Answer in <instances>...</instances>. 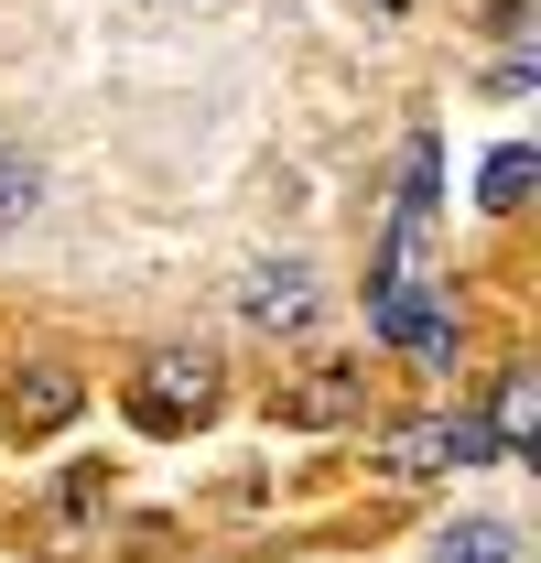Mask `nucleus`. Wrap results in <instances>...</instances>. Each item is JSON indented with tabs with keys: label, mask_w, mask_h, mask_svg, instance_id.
Returning a JSON list of instances; mask_svg holds the SVG:
<instances>
[{
	"label": "nucleus",
	"mask_w": 541,
	"mask_h": 563,
	"mask_svg": "<svg viewBox=\"0 0 541 563\" xmlns=\"http://www.w3.org/2000/svg\"><path fill=\"white\" fill-rule=\"evenodd\" d=\"M531 185H541V152H531V141H509V152H487L476 207H487V217H520V207H531Z\"/></svg>",
	"instance_id": "39448f33"
},
{
	"label": "nucleus",
	"mask_w": 541,
	"mask_h": 563,
	"mask_svg": "<svg viewBox=\"0 0 541 563\" xmlns=\"http://www.w3.org/2000/svg\"><path fill=\"white\" fill-rule=\"evenodd\" d=\"M131 412H141V433H196L217 412V357L206 347H152L141 379H131Z\"/></svg>",
	"instance_id": "f257e3e1"
},
{
	"label": "nucleus",
	"mask_w": 541,
	"mask_h": 563,
	"mask_svg": "<svg viewBox=\"0 0 541 563\" xmlns=\"http://www.w3.org/2000/svg\"><path fill=\"white\" fill-rule=\"evenodd\" d=\"M55 422H76V379L66 368H22L11 379V433H55Z\"/></svg>",
	"instance_id": "20e7f679"
},
{
	"label": "nucleus",
	"mask_w": 541,
	"mask_h": 563,
	"mask_svg": "<svg viewBox=\"0 0 541 563\" xmlns=\"http://www.w3.org/2000/svg\"><path fill=\"white\" fill-rule=\"evenodd\" d=\"M444 455H455V466H487V455H498L487 412H444Z\"/></svg>",
	"instance_id": "1a4fd4ad"
},
{
	"label": "nucleus",
	"mask_w": 541,
	"mask_h": 563,
	"mask_svg": "<svg viewBox=\"0 0 541 563\" xmlns=\"http://www.w3.org/2000/svg\"><path fill=\"white\" fill-rule=\"evenodd\" d=\"M531 422H541V401H531V379H498V412H487V433H498V444H520V455H531Z\"/></svg>",
	"instance_id": "6e6552de"
},
{
	"label": "nucleus",
	"mask_w": 541,
	"mask_h": 563,
	"mask_svg": "<svg viewBox=\"0 0 541 563\" xmlns=\"http://www.w3.org/2000/svg\"><path fill=\"white\" fill-rule=\"evenodd\" d=\"M346 401H357V379H346V368H325V379H314V390H303V422H336Z\"/></svg>",
	"instance_id": "9d476101"
},
{
	"label": "nucleus",
	"mask_w": 541,
	"mask_h": 563,
	"mask_svg": "<svg viewBox=\"0 0 541 563\" xmlns=\"http://www.w3.org/2000/svg\"><path fill=\"white\" fill-rule=\"evenodd\" d=\"M433 563H520V531H509V520H455V531L433 542Z\"/></svg>",
	"instance_id": "423d86ee"
},
{
	"label": "nucleus",
	"mask_w": 541,
	"mask_h": 563,
	"mask_svg": "<svg viewBox=\"0 0 541 563\" xmlns=\"http://www.w3.org/2000/svg\"><path fill=\"white\" fill-rule=\"evenodd\" d=\"M314 303H325V282L303 272V261H261V272L239 282V314H250L261 336H303V325H314Z\"/></svg>",
	"instance_id": "f03ea898"
},
{
	"label": "nucleus",
	"mask_w": 541,
	"mask_h": 563,
	"mask_svg": "<svg viewBox=\"0 0 541 563\" xmlns=\"http://www.w3.org/2000/svg\"><path fill=\"white\" fill-rule=\"evenodd\" d=\"M368 466H379V488H422V477H444L455 455H444V422H390L379 444H368Z\"/></svg>",
	"instance_id": "7ed1b4c3"
},
{
	"label": "nucleus",
	"mask_w": 541,
	"mask_h": 563,
	"mask_svg": "<svg viewBox=\"0 0 541 563\" xmlns=\"http://www.w3.org/2000/svg\"><path fill=\"white\" fill-rule=\"evenodd\" d=\"M33 207H44V163H33L22 141H0V228H22Z\"/></svg>",
	"instance_id": "0eeeda50"
},
{
	"label": "nucleus",
	"mask_w": 541,
	"mask_h": 563,
	"mask_svg": "<svg viewBox=\"0 0 541 563\" xmlns=\"http://www.w3.org/2000/svg\"><path fill=\"white\" fill-rule=\"evenodd\" d=\"M98 488H109V477H98V466H76L66 488H55V520H87V509H98Z\"/></svg>",
	"instance_id": "9b49d317"
}]
</instances>
